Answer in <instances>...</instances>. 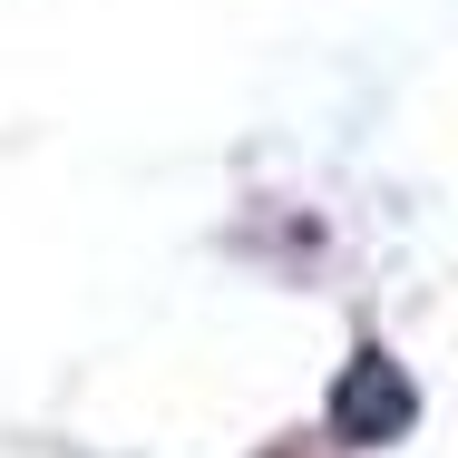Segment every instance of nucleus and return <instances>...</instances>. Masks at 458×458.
<instances>
[{
	"label": "nucleus",
	"instance_id": "nucleus-1",
	"mask_svg": "<svg viewBox=\"0 0 458 458\" xmlns=\"http://www.w3.org/2000/svg\"><path fill=\"white\" fill-rule=\"evenodd\" d=\"M410 420H420V390H410V370L390 361V352H361V361L342 370V390H332V439L390 449Z\"/></svg>",
	"mask_w": 458,
	"mask_h": 458
}]
</instances>
